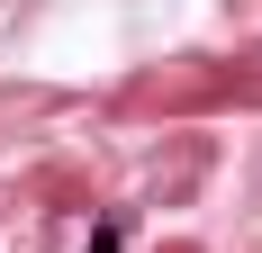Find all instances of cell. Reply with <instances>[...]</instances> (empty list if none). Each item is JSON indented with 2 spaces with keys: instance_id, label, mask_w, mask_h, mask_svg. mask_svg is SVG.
Instances as JSON below:
<instances>
[{
  "instance_id": "6da1fadb",
  "label": "cell",
  "mask_w": 262,
  "mask_h": 253,
  "mask_svg": "<svg viewBox=\"0 0 262 253\" xmlns=\"http://www.w3.org/2000/svg\"><path fill=\"white\" fill-rule=\"evenodd\" d=\"M91 253H118V226H100V235H91Z\"/></svg>"
}]
</instances>
